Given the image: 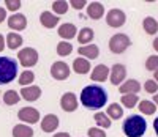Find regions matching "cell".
<instances>
[{
  "label": "cell",
  "mask_w": 158,
  "mask_h": 137,
  "mask_svg": "<svg viewBox=\"0 0 158 137\" xmlns=\"http://www.w3.org/2000/svg\"><path fill=\"white\" fill-rule=\"evenodd\" d=\"M122 131L127 137H142L147 131V121L141 115H130L123 120Z\"/></svg>",
  "instance_id": "2"
},
{
  "label": "cell",
  "mask_w": 158,
  "mask_h": 137,
  "mask_svg": "<svg viewBox=\"0 0 158 137\" xmlns=\"http://www.w3.org/2000/svg\"><path fill=\"white\" fill-rule=\"evenodd\" d=\"M106 115L111 118V120H120L123 117V109L118 103H112L109 107H108V112Z\"/></svg>",
  "instance_id": "24"
},
{
  "label": "cell",
  "mask_w": 158,
  "mask_h": 137,
  "mask_svg": "<svg viewBox=\"0 0 158 137\" xmlns=\"http://www.w3.org/2000/svg\"><path fill=\"white\" fill-rule=\"evenodd\" d=\"M21 0H5V6L10 11H18L21 8Z\"/></svg>",
  "instance_id": "35"
},
{
  "label": "cell",
  "mask_w": 158,
  "mask_h": 137,
  "mask_svg": "<svg viewBox=\"0 0 158 137\" xmlns=\"http://www.w3.org/2000/svg\"><path fill=\"white\" fill-rule=\"evenodd\" d=\"M94 36H95L94 30H92L90 27H84V29L79 30V33H77V41L81 43V46H87L89 43H92Z\"/></svg>",
  "instance_id": "21"
},
{
  "label": "cell",
  "mask_w": 158,
  "mask_h": 137,
  "mask_svg": "<svg viewBox=\"0 0 158 137\" xmlns=\"http://www.w3.org/2000/svg\"><path fill=\"white\" fill-rule=\"evenodd\" d=\"M68 6H70V3L65 2V0H56V2L52 3V11L56 13V16L65 14V13L68 11Z\"/></svg>",
  "instance_id": "30"
},
{
  "label": "cell",
  "mask_w": 158,
  "mask_h": 137,
  "mask_svg": "<svg viewBox=\"0 0 158 137\" xmlns=\"http://www.w3.org/2000/svg\"><path fill=\"white\" fill-rule=\"evenodd\" d=\"M35 80V74H33V71H29V70H25L24 73H21L19 74V85H22V87H29V85H32V82Z\"/></svg>",
  "instance_id": "29"
},
{
  "label": "cell",
  "mask_w": 158,
  "mask_h": 137,
  "mask_svg": "<svg viewBox=\"0 0 158 137\" xmlns=\"http://www.w3.org/2000/svg\"><path fill=\"white\" fill-rule=\"evenodd\" d=\"M19 99H21V96L16 90H8V91L3 93V103L6 106H15V104L19 103Z\"/></svg>",
  "instance_id": "28"
},
{
  "label": "cell",
  "mask_w": 158,
  "mask_h": 137,
  "mask_svg": "<svg viewBox=\"0 0 158 137\" xmlns=\"http://www.w3.org/2000/svg\"><path fill=\"white\" fill-rule=\"evenodd\" d=\"M13 137H33V129L27 125H16L13 128Z\"/></svg>",
  "instance_id": "25"
},
{
  "label": "cell",
  "mask_w": 158,
  "mask_h": 137,
  "mask_svg": "<svg viewBox=\"0 0 158 137\" xmlns=\"http://www.w3.org/2000/svg\"><path fill=\"white\" fill-rule=\"evenodd\" d=\"M40 125H41V129L44 132H54L59 128L60 121H59V117L57 115L48 114V115H44V118H41V123H40Z\"/></svg>",
  "instance_id": "13"
},
{
  "label": "cell",
  "mask_w": 158,
  "mask_h": 137,
  "mask_svg": "<svg viewBox=\"0 0 158 137\" xmlns=\"http://www.w3.org/2000/svg\"><path fill=\"white\" fill-rule=\"evenodd\" d=\"M5 44H6V43H5V38H3V35H2V33H0V52H2V50L5 49Z\"/></svg>",
  "instance_id": "39"
},
{
  "label": "cell",
  "mask_w": 158,
  "mask_h": 137,
  "mask_svg": "<svg viewBox=\"0 0 158 137\" xmlns=\"http://www.w3.org/2000/svg\"><path fill=\"white\" fill-rule=\"evenodd\" d=\"M60 107L63 109L65 112H74L77 109V98H76V95L71 93V91H67L60 98Z\"/></svg>",
  "instance_id": "11"
},
{
  "label": "cell",
  "mask_w": 158,
  "mask_h": 137,
  "mask_svg": "<svg viewBox=\"0 0 158 137\" xmlns=\"http://www.w3.org/2000/svg\"><path fill=\"white\" fill-rule=\"evenodd\" d=\"M19 66L16 58L0 57V85H6L18 77Z\"/></svg>",
  "instance_id": "3"
},
{
  "label": "cell",
  "mask_w": 158,
  "mask_h": 137,
  "mask_svg": "<svg viewBox=\"0 0 158 137\" xmlns=\"http://www.w3.org/2000/svg\"><path fill=\"white\" fill-rule=\"evenodd\" d=\"M146 70L147 71H156L158 70V55H150L146 60Z\"/></svg>",
  "instance_id": "33"
},
{
  "label": "cell",
  "mask_w": 158,
  "mask_h": 137,
  "mask_svg": "<svg viewBox=\"0 0 158 137\" xmlns=\"http://www.w3.org/2000/svg\"><path fill=\"white\" fill-rule=\"evenodd\" d=\"M70 66L65 62H54L51 66V76L56 80H67L70 77Z\"/></svg>",
  "instance_id": "7"
},
{
  "label": "cell",
  "mask_w": 158,
  "mask_h": 137,
  "mask_svg": "<svg viewBox=\"0 0 158 137\" xmlns=\"http://www.w3.org/2000/svg\"><path fill=\"white\" fill-rule=\"evenodd\" d=\"M77 54L82 55L84 58L87 60H92V58H97L100 55V47L97 44H87V46H81L77 49Z\"/></svg>",
  "instance_id": "18"
},
{
  "label": "cell",
  "mask_w": 158,
  "mask_h": 137,
  "mask_svg": "<svg viewBox=\"0 0 158 137\" xmlns=\"http://www.w3.org/2000/svg\"><path fill=\"white\" fill-rule=\"evenodd\" d=\"M5 19H6V10L0 6V24H2Z\"/></svg>",
  "instance_id": "38"
},
{
  "label": "cell",
  "mask_w": 158,
  "mask_h": 137,
  "mask_svg": "<svg viewBox=\"0 0 158 137\" xmlns=\"http://www.w3.org/2000/svg\"><path fill=\"white\" fill-rule=\"evenodd\" d=\"M18 118L27 125H35V123L40 121V112L33 107H24L18 112Z\"/></svg>",
  "instance_id": "8"
},
{
  "label": "cell",
  "mask_w": 158,
  "mask_h": 137,
  "mask_svg": "<svg viewBox=\"0 0 158 137\" xmlns=\"http://www.w3.org/2000/svg\"><path fill=\"white\" fill-rule=\"evenodd\" d=\"M152 46H153V49H155V50L158 52V36H156V38L153 39V44H152Z\"/></svg>",
  "instance_id": "42"
},
{
  "label": "cell",
  "mask_w": 158,
  "mask_h": 137,
  "mask_svg": "<svg viewBox=\"0 0 158 137\" xmlns=\"http://www.w3.org/2000/svg\"><path fill=\"white\" fill-rule=\"evenodd\" d=\"M21 44H22V36H21L19 33L11 32V33L6 35V46H8L10 49L16 50V49L21 47Z\"/></svg>",
  "instance_id": "22"
},
{
  "label": "cell",
  "mask_w": 158,
  "mask_h": 137,
  "mask_svg": "<svg viewBox=\"0 0 158 137\" xmlns=\"http://www.w3.org/2000/svg\"><path fill=\"white\" fill-rule=\"evenodd\" d=\"M142 29L146 30L147 35H155L158 32V22H156V19L147 16L146 19L142 21Z\"/></svg>",
  "instance_id": "23"
},
{
  "label": "cell",
  "mask_w": 158,
  "mask_h": 137,
  "mask_svg": "<svg viewBox=\"0 0 158 137\" xmlns=\"http://www.w3.org/2000/svg\"><path fill=\"white\" fill-rule=\"evenodd\" d=\"M144 88H146L147 93H152V95L158 93V84H156L155 80H146V84H144Z\"/></svg>",
  "instance_id": "34"
},
{
  "label": "cell",
  "mask_w": 158,
  "mask_h": 137,
  "mask_svg": "<svg viewBox=\"0 0 158 137\" xmlns=\"http://www.w3.org/2000/svg\"><path fill=\"white\" fill-rule=\"evenodd\" d=\"M54 137H71L68 132H57V134H54Z\"/></svg>",
  "instance_id": "41"
},
{
  "label": "cell",
  "mask_w": 158,
  "mask_h": 137,
  "mask_svg": "<svg viewBox=\"0 0 158 137\" xmlns=\"http://www.w3.org/2000/svg\"><path fill=\"white\" fill-rule=\"evenodd\" d=\"M109 76H111V84L112 85H118L120 87V84L125 80V77H127V68L122 65V63H115V65H112V68H111V73H109Z\"/></svg>",
  "instance_id": "9"
},
{
  "label": "cell",
  "mask_w": 158,
  "mask_h": 137,
  "mask_svg": "<svg viewBox=\"0 0 158 137\" xmlns=\"http://www.w3.org/2000/svg\"><path fill=\"white\" fill-rule=\"evenodd\" d=\"M18 58H19V63L24 68H32L38 63V52L33 47H24V49L19 50Z\"/></svg>",
  "instance_id": "5"
},
{
  "label": "cell",
  "mask_w": 158,
  "mask_h": 137,
  "mask_svg": "<svg viewBox=\"0 0 158 137\" xmlns=\"http://www.w3.org/2000/svg\"><path fill=\"white\" fill-rule=\"evenodd\" d=\"M94 118H95V123H97L100 128H103V129H109L111 125H112V120L108 118V115L103 114V112H97Z\"/></svg>",
  "instance_id": "27"
},
{
  "label": "cell",
  "mask_w": 158,
  "mask_h": 137,
  "mask_svg": "<svg viewBox=\"0 0 158 137\" xmlns=\"http://www.w3.org/2000/svg\"><path fill=\"white\" fill-rule=\"evenodd\" d=\"M81 103L89 111H98V109L104 107L108 103V91L101 85L92 84L82 88L81 91Z\"/></svg>",
  "instance_id": "1"
},
{
  "label": "cell",
  "mask_w": 158,
  "mask_h": 137,
  "mask_svg": "<svg viewBox=\"0 0 158 137\" xmlns=\"http://www.w3.org/2000/svg\"><path fill=\"white\" fill-rule=\"evenodd\" d=\"M131 46V39L125 33H115L109 39V50L112 54H123Z\"/></svg>",
  "instance_id": "4"
},
{
  "label": "cell",
  "mask_w": 158,
  "mask_h": 137,
  "mask_svg": "<svg viewBox=\"0 0 158 137\" xmlns=\"http://www.w3.org/2000/svg\"><path fill=\"white\" fill-rule=\"evenodd\" d=\"M139 90H141V84L136 79L125 80L120 85V93H123V95H136Z\"/></svg>",
  "instance_id": "19"
},
{
  "label": "cell",
  "mask_w": 158,
  "mask_h": 137,
  "mask_svg": "<svg viewBox=\"0 0 158 137\" xmlns=\"http://www.w3.org/2000/svg\"><path fill=\"white\" fill-rule=\"evenodd\" d=\"M127 21V16H125V13L122 10H118V8H112L108 11V14H106V24L109 27H112V29H118V27H122Z\"/></svg>",
  "instance_id": "6"
},
{
  "label": "cell",
  "mask_w": 158,
  "mask_h": 137,
  "mask_svg": "<svg viewBox=\"0 0 158 137\" xmlns=\"http://www.w3.org/2000/svg\"><path fill=\"white\" fill-rule=\"evenodd\" d=\"M103 14H104V6H103V3H100V2H90V3L87 5V16H89L90 19L98 21V19L103 18Z\"/></svg>",
  "instance_id": "14"
},
{
  "label": "cell",
  "mask_w": 158,
  "mask_h": 137,
  "mask_svg": "<svg viewBox=\"0 0 158 137\" xmlns=\"http://www.w3.org/2000/svg\"><path fill=\"white\" fill-rule=\"evenodd\" d=\"M71 52H73V46H71V43H68V41H60V43L57 44V54L60 57H68Z\"/></svg>",
  "instance_id": "31"
},
{
  "label": "cell",
  "mask_w": 158,
  "mask_h": 137,
  "mask_svg": "<svg viewBox=\"0 0 158 137\" xmlns=\"http://www.w3.org/2000/svg\"><path fill=\"white\" fill-rule=\"evenodd\" d=\"M21 93V98L29 101V103H33L36 99H40L41 96V88L38 85H29V87H22V90L19 91Z\"/></svg>",
  "instance_id": "12"
},
{
  "label": "cell",
  "mask_w": 158,
  "mask_h": 137,
  "mask_svg": "<svg viewBox=\"0 0 158 137\" xmlns=\"http://www.w3.org/2000/svg\"><path fill=\"white\" fill-rule=\"evenodd\" d=\"M77 35V29L74 24H70V22H65L59 27V36L63 38L65 41L67 39H73L74 36Z\"/></svg>",
  "instance_id": "17"
},
{
  "label": "cell",
  "mask_w": 158,
  "mask_h": 137,
  "mask_svg": "<svg viewBox=\"0 0 158 137\" xmlns=\"http://www.w3.org/2000/svg\"><path fill=\"white\" fill-rule=\"evenodd\" d=\"M153 104L158 107V93H155V95H153Z\"/></svg>",
  "instance_id": "43"
},
{
  "label": "cell",
  "mask_w": 158,
  "mask_h": 137,
  "mask_svg": "<svg viewBox=\"0 0 158 137\" xmlns=\"http://www.w3.org/2000/svg\"><path fill=\"white\" fill-rule=\"evenodd\" d=\"M90 68H92L90 62L87 58H84V57H79V58H76L73 62V71L76 74H87L90 71Z\"/></svg>",
  "instance_id": "20"
},
{
  "label": "cell",
  "mask_w": 158,
  "mask_h": 137,
  "mask_svg": "<svg viewBox=\"0 0 158 137\" xmlns=\"http://www.w3.org/2000/svg\"><path fill=\"white\" fill-rule=\"evenodd\" d=\"M87 132L89 137H106V131H103L101 128H90Z\"/></svg>",
  "instance_id": "36"
},
{
  "label": "cell",
  "mask_w": 158,
  "mask_h": 137,
  "mask_svg": "<svg viewBox=\"0 0 158 137\" xmlns=\"http://www.w3.org/2000/svg\"><path fill=\"white\" fill-rule=\"evenodd\" d=\"M153 80H155L156 84H158V70H156V71L153 73Z\"/></svg>",
  "instance_id": "44"
},
{
  "label": "cell",
  "mask_w": 158,
  "mask_h": 137,
  "mask_svg": "<svg viewBox=\"0 0 158 137\" xmlns=\"http://www.w3.org/2000/svg\"><path fill=\"white\" fill-rule=\"evenodd\" d=\"M153 131H155V134L158 135V117L153 120Z\"/></svg>",
  "instance_id": "40"
},
{
  "label": "cell",
  "mask_w": 158,
  "mask_h": 137,
  "mask_svg": "<svg viewBox=\"0 0 158 137\" xmlns=\"http://www.w3.org/2000/svg\"><path fill=\"white\" fill-rule=\"evenodd\" d=\"M60 18H57L54 13L51 11H43L41 14H40V22H41L43 27H46V29H54V27L59 24Z\"/></svg>",
  "instance_id": "16"
},
{
  "label": "cell",
  "mask_w": 158,
  "mask_h": 137,
  "mask_svg": "<svg viewBox=\"0 0 158 137\" xmlns=\"http://www.w3.org/2000/svg\"><path fill=\"white\" fill-rule=\"evenodd\" d=\"M8 27L11 30H16V33H18L27 27V18L21 14V13H15V14H11L8 18Z\"/></svg>",
  "instance_id": "10"
},
{
  "label": "cell",
  "mask_w": 158,
  "mask_h": 137,
  "mask_svg": "<svg viewBox=\"0 0 158 137\" xmlns=\"http://www.w3.org/2000/svg\"><path fill=\"white\" fill-rule=\"evenodd\" d=\"M109 73H111V70L106 66V65H97L95 68H94V71H92V74H90V79L92 80H95V82H104L108 79V76H109Z\"/></svg>",
  "instance_id": "15"
},
{
  "label": "cell",
  "mask_w": 158,
  "mask_h": 137,
  "mask_svg": "<svg viewBox=\"0 0 158 137\" xmlns=\"http://www.w3.org/2000/svg\"><path fill=\"white\" fill-rule=\"evenodd\" d=\"M70 5H71L74 10H82V8H84L85 5H89V3L85 2V0H71Z\"/></svg>",
  "instance_id": "37"
},
{
  "label": "cell",
  "mask_w": 158,
  "mask_h": 137,
  "mask_svg": "<svg viewBox=\"0 0 158 137\" xmlns=\"http://www.w3.org/2000/svg\"><path fill=\"white\" fill-rule=\"evenodd\" d=\"M138 103H139L138 95H123V96H122V104L127 109H133Z\"/></svg>",
  "instance_id": "32"
},
{
  "label": "cell",
  "mask_w": 158,
  "mask_h": 137,
  "mask_svg": "<svg viewBox=\"0 0 158 137\" xmlns=\"http://www.w3.org/2000/svg\"><path fill=\"white\" fill-rule=\"evenodd\" d=\"M139 112L144 114V115H153L155 111H156V106L153 104V101H146V99H142L139 101Z\"/></svg>",
  "instance_id": "26"
}]
</instances>
